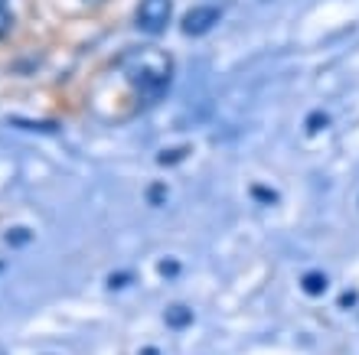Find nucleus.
<instances>
[{
  "label": "nucleus",
  "mask_w": 359,
  "mask_h": 355,
  "mask_svg": "<svg viewBox=\"0 0 359 355\" xmlns=\"http://www.w3.org/2000/svg\"><path fill=\"white\" fill-rule=\"evenodd\" d=\"M124 72H128V78L134 82V88L144 95H157L167 88V82H170L173 75V59L163 53V49L157 46H144V49H134L131 56H128V62H124Z\"/></svg>",
  "instance_id": "f257e3e1"
},
{
  "label": "nucleus",
  "mask_w": 359,
  "mask_h": 355,
  "mask_svg": "<svg viewBox=\"0 0 359 355\" xmlns=\"http://www.w3.org/2000/svg\"><path fill=\"white\" fill-rule=\"evenodd\" d=\"M173 4L170 0H141L137 7V29L147 33V36H161L167 23H170Z\"/></svg>",
  "instance_id": "f03ea898"
},
{
  "label": "nucleus",
  "mask_w": 359,
  "mask_h": 355,
  "mask_svg": "<svg viewBox=\"0 0 359 355\" xmlns=\"http://www.w3.org/2000/svg\"><path fill=\"white\" fill-rule=\"evenodd\" d=\"M216 20H219V10L216 7H193L189 13H183V33L187 36H206L209 29L216 27Z\"/></svg>",
  "instance_id": "7ed1b4c3"
},
{
  "label": "nucleus",
  "mask_w": 359,
  "mask_h": 355,
  "mask_svg": "<svg viewBox=\"0 0 359 355\" xmlns=\"http://www.w3.org/2000/svg\"><path fill=\"white\" fill-rule=\"evenodd\" d=\"M189 319H193V313H189L187 307H170V309H167V323H170L173 329H183Z\"/></svg>",
  "instance_id": "20e7f679"
},
{
  "label": "nucleus",
  "mask_w": 359,
  "mask_h": 355,
  "mask_svg": "<svg viewBox=\"0 0 359 355\" xmlns=\"http://www.w3.org/2000/svg\"><path fill=\"white\" fill-rule=\"evenodd\" d=\"M13 27V13H10V0H0V39L10 33Z\"/></svg>",
  "instance_id": "39448f33"
},
{
  "label": "nucleus",
  "mask_w": 359,
  "mask_h": 355,
  "mask_svg": "<svg viewBox=\"0 0 359 355\" xmlns=\"http://www.w3.org/2000/svg\"><path fill=\"white\" fill-rule=\"evenodd\" d=\"M29 238H33V235H29V228H10V232H7V244H13V248H17V244H27Z\"/></svg>",
  "instance_id": "423d86ee"
},
{
  "label": "nucleus",
  "mask_w": 359,
  "mask_h": 355,
  "mask_svg": "<svg viewBox=\"0 0 359 355\" xmlns=\"http://www.w3.org/2000/svg\"><path fill=\"white\" fill-rule=\"evenodd\" d=\"M86 4H102V0H86Z\"/></svg>",
  "instance_id": "0eeeda50"
}]
</instances>
